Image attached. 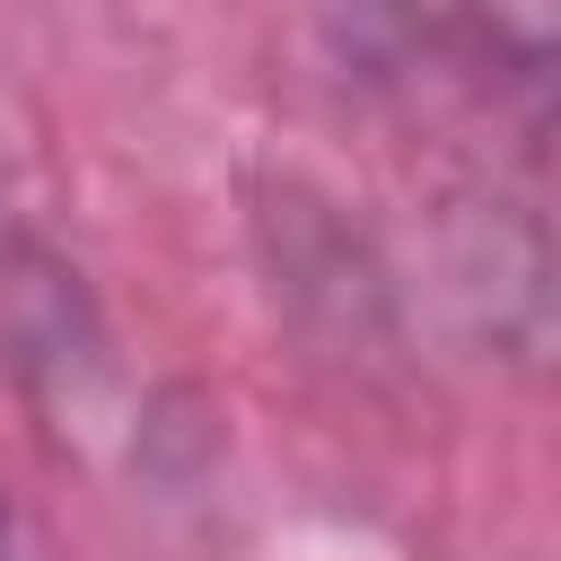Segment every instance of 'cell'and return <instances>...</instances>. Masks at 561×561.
<instances>
[{
  "label": "cell",
  "instance_id": "6da1fadb",
  "mask_svg": "<svg viewBox=\"0 0 561 561\" xmlns=\"http://www.w3.org/2000/svg\"><path fill=\"white\" fill-rule=\"evenodd\" d=\"M473 9V26L491 35V53H508L526 79H543V61H552V18H561V0H465Z\"/></svg>",
  "mask_w": 561,
  "mask_h": 561
},
{
  "label": "cell",
  "instance_id": "7a4b0ae2",
  "mask_svg": "<svg viewBox=\"0 0 561 561\" xmlns=\"http://www.w3.org/2000/svg\"><path fill=\"white\" fill-rule=\"evenodd\" d=\"M0 561H26V535H18V508H9V491H0Z\"/></svg>",
  "mask_w": 561,
  "mask_h": 561
},
{
  "label": "cell",
  "instance_id": "3957f363",
  "mask_svg": "<svg viewBox=\"0 0 561 561\" xmlns=\"http://www.w3.org/2000/svg\"><path fill=\"white\" fill-rule=\"evenodd\" d=\"M0 254H9V184H0Z\"/></svg>",
  "mask_w": 561,
  "mask_h": 561
}]
</instances>
